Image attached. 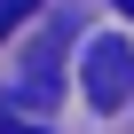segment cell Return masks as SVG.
Listing matches in <instances>:
<instances>
[{"label":"cell","instance_id":"obj_1","mask_svg":"<svg viewBox=\"0 0 134 134\" xmlns=\"http://www.w3.org/2000/svg\"><path fill=\"white\" fill-rule=\"evenodd\" d=\"M79 87H87V103H95V110H118V103L134 95V47H126L118 32L87 40V55H79Z\"/></svg>","mask_w":134,"mask_h":134},{"label":"cell","instance_id":"obj_2","mask_svg":"<svg viewBox=\"0 0 134 134\" xmlns=\"http://www.w3.org/2000/svg\"><path fill=\"white\" fill-rule=\"evenodd\" d=\"M24 16H40V0H0V40H8V24H24Z\"/></svg>","mask_w":134,"mask_h":134},{"label":"cell","instance_id":"obj_3","mask_svg":"<svg viewBox=\"0 0 134 134\" xmlns=\"http://www.w3.org/2000/svg\"><path fill=\"white\" fill-rule=\"evenodd\" d=\"M0 134H55V126H32L24 110H0Z\"/></svg>","mask_w":134,"mask_h":134},{"label":"cell","instance_id":"obj_4","mask_svg":"<svg viewBox=\"0 0 134 134\" xmlns=\"http://www.w3.org/2000/svg\"><path fill=\"white\" fill-rule=\"evenodd\" d=\"M118 16H134V0H118Z\"/></svg>","mask_w":134,"mask_h":134}]
</instances>
